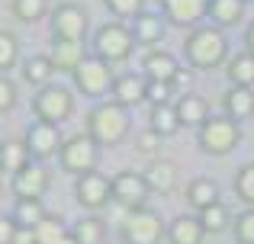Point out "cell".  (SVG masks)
I'll use <instances>...</instances> for the list:
<instances>
[{"label": "cell", "mask_w": 254, "mask_h": 244, "mask_svg": "<svg viewBox=\"0 0 254 244\" xmlns=\"http://www.w3.org/2000/svg\"><path fill=\"white\" fill-rule=\"evenodd\" d=\"M62 244H77V238H74V235H68V238H64Z\"/></svg>", "instance_id": "obj_44"}, {"label": "cell", "mask_w": 254, "mask_h": 244, "mask_svg": "<svg viewBox=\"0 0 254 244\" xmlns=\"http://www.w3.org/2000/svg\"><path fill=\"white\" fill-rule=\"evenodd\" d=\"M103 3L113 16H123V19H135L145 13V0H103Z\"/></svg>", "instance_id": "obj_37"}, {"label": "cell", "mask_w": 254, "mask_h": 244, "mask_svg": "<svg viewBox=\"0 0 254 244\" xmlns=\"http://www.w3.org/2000/svg\"><path fill=\"white\" fill-rule=\"evenodd\" d=\"M232 235H235L238 244H254V209H245V212L235 215V222H232Z\"/></svg>", "instance_id": "obj_36"}, {"label": "cell", "mask_w": 254, "mask_h": 244, "mask_svg": "<svg viewBox=\"0 0 254 244\" xmlns=\"http://www.w3.org/2000/svg\"><path fill=\"white\" fill-rule=\"evenodd\" d=\"M196 215H199V225H203L206 235H219L235 222V215H232V209L225 206V202H216V206L203 209V212H196Z\"/></svg>", "instance_id": "obj_27"}, {"label": "cell", "mask_w": 254, "mask_h": 244, "mask_svg": "<svg viewBox=\"0 0 254 244\" xmlns=\"http://www.w3.org/2000/svg\"><path fill=\"white\" fill-rule=\"evenodd\" d=\"M97 157H100V145L93 142L87 132H81V135L64 138L58 164H62V170H68V174L84 177V174H90V170H97Z\"/></svg>", "instance_id": "obj_7"}, {"label": "cell", "mask_w": 254, "mask_h": 244, "mask_svg": "<svg viewBox=\"0 0 254 244\" xmlns=\"http://www.w3.org/2000/svg\"><path fill=\"white\" fill-rule=\"evenodd\" d=\"M110 97L119 103V106H126V109L138 106V103L148 97V77H145L142 71H126V74H116Z\"/></svg>", "instance_id": "obj_14"}, {"label": "cell", "mask_w": 254, "mask_h": 244, "mask_svg": "<svg viewBox=\"0 0 254 244\" xmlns=\"http://www.w3.org/2000/svg\"><path fill=\"white\" fill-rule=\"evenodd\" d=\"M71 235L77 238V244H103V222L97 219V215H84V219L74 222V228H71Z\"/></svg>", "instance_id": "obj_32"}, {"label": "cell", "mask_w": 254, "mask_h": 244, "mask_svg": "<svg viewBox=\"0 0 254 244\" xmlns=\"http://www.w3.org/2000/svg\"><path fill=\"white\" fill-rule=\"evenodd\" d=\"M45 215L49 212H45L42 199H16L13 202V219H16L19 228H36Z\"/></svg>", "instance_id": "obj_30"}, {"label": "cell", "mask_w": 254, "mask_h": 244, "mask_svg": "<svg viewBox=\"0 0 254 244\" xmlns=\"http://www.w3.org/2000/svg\"><path fill=\"white\" fill-rule=\"evenodd\" d=\"M90 55L103 58L106 64H116V61H126L135 49V36H132L129 26L123 23H103L90 39Z\"/></svg>", "instance_id": "obj_4"}, {"label": "cell", "mask_w": 254, "mask_h": 244, "mask_svg": "<svg viewBox=\"0 0 254 244\" xmlns=\"http://www.w3.org/2000/svg\"><path fill=\"white\" fill-rule=\"evenodd\" d=\"M238 142H242V125H238L232 116H209L203 125L196 129V145L199 151H206V154L212 157H225L232 154V151L238 148Z\"/></svg>", "instance_id": "obj_3"}, {"label": "cell", "mask_w": 254, "mask_h": 244, "mask_svg": "<svg viewBox=\"0 0 254 244\" xmlns=\"http://www.w3.org/2000/svg\"><path fill=\"white\" fill-rule=\"evenodd\" d=\"M49 29H52V39H68V42H84L87 32H90V16L81 3H64L52 6L49 13Z\"/></svg>", "instance_id": "obj_5"}, {"label": "cell", "mask_w": 254, "mask_h": 244, "mask_svg": "<svg viewBox=\"0 0 254 244\" xmlns=\"http://www.w3.org/2000/svg\"><path fill=\"white\" fill-rule=\"evenodd\" d=\"M74 196H77V202H81L84 209L100 212L103 206H110V202H113V177L100 174V170H90V174L77 177Z\"/></svg>", "instance_id": "obj_11"}, {"label": "cell", "mask_w": 254, "mask_h": 244, "mask_svg": "<svg viewBox=\"0 0 254 244\" xmlns=\"http://www.w3.org/2000/svg\"><path fill=\"white\" fill-rule=\"evenodd\" d=\"M23 138H26V145H29V151H32L36 161H45V157H52V154H62V145H64L62 129H58L55 122H42V119L32 122Z\"/></svg>", "instance_id": "obj_12"}, {"label": "cell", "mask_w": 254, "mask_h": 244, "mask_svg": "<svg viewBox=\"0 0 254 244\" xmlns=\"http://www.w3.org/2000/svg\"><path fill=\"white\" fill-rule=\"evenodd\" d=\"M245 3H254V0H245Z\"/></svg>", "instance_id": "obj_45"}, {"label": "cell", "mask_w": 254, "mask_h": 244, "mask_svg": "<svg viewBox=\"0 0 254 244\" xmlns=\"http://www.w3.org/2000/svg\"><path fill=\"white\" fill-rule=\"evenodd\" d=\"M132 36H135V45H145V49H158V42L164 39V29H168V19L161 16V13H151L145 10L142 16L132 19Z\"/></svg>", "instance_id": "obj_16"}, {"label": "cell", "mask_w": 254, "mask_h": 244, "mask_svg": "<svg viewBox=\"0 0 254 244\" xmlns=\"http://www.w3.org/2000/svg\"><path fill=\"white\" fill-rule=\"evenodd\" d=\"M32 161H36V157H32L26 138H3V142H0V170H3V174L16 177L19 170Z\"/></svg>", "instance_id": "obj_18"}, {"label": "cell", "mask_w": 254, "mask_h": 244, "mask_svg": "<svg viewBox=\"0 0 254 244\" xmlns=\"http://www.w3.org/2000/svg\"><path fill=\"white\" fill-rule=\"evenodd\" d=\"M209 10V0H161V16L177 29H196Z\"/></svg>", "instance_id": "obj_13"}, {"label": "cell", "mask_w": 254, "mask_h": 244, "mask_svg": "<svg viewBox=\"0 0 254 244\" xmlns=\"http://www.w3.org/2000/svg\"><path fill=\"white\" fill-rule=\"evenodd\" d=\"M225 74H229L232 87H251L254 90V55L251 51L232 55L229 64H225Z\"/></svg>", "instance_id": "obj_25"}, {"label": "cell", "mask_w": 254, "mask_h": 244, "mask_svg": "<svg viewBox=\"0 0 254 244\" xmlns=\"http://www.w3.org/2000/svg\"><path fill=\"white\" fill-rule=\"evenodd\" d=\"M148 129L155 132V135H174V132L180 129V119H177V109H174V103L168 106H151V116H148Z\"/></svg>", "instance_id": "obj_31"}, {"label": "cell", "mask_w": 254, "mask_h": 244, "mask_svg": "<svg viewBox=\"0 0 254 244\" xmlns=\"http://www.w3.org/2000/svg\"><path fill=\"white\" fill-rule=\"evenodd\" d=\"M171 94H174V84L148 81V97H145V100H148L151 106H168V103H171Z\"/></svg>", "instance_id": "obj_38"}, {"label": "cell", "mask_w": 254, "mask_h": 244, "mask_svg": "<svg viewBox=\"0 0 254 244\" xmlns=\"http://www.w3.org/2000/svg\"><path fill=\"white\" fill-rule=\"evenodd\" d=\"M225 116H232L235 122L251 119L254 116V90L251 87H229V94L222 97Z\"/></svg>", "instance_id": "obj_23"}, {"label": "cell", "mask_w": 254, "mask_h": 244, "mask_svg": "<svg viewBox=\"0 0 254 244\" xmlns=\"http://www.w3.org/2000/svg\"><path fill=\"white\" fill-rule=\"evenodd\" d=\"M142 74L148 81H164V84H174V77L180 74V61L164 49H151L148 55L142 58Z\"/></svg>", "instance_id": "obj_17"}, {"label": "cell", "mask_w": 254, "mask_h": 244, "mask_svg": "<svg viewBox=\"0 0 254 244\" xmlns=\"http://www.w3.org/2000/svg\"><path fill=\"white\" fill-rule=\"evenodd\" d=\"M148 196H151V187L145 180V174H138V170H119L113 177V199L119 206H126L129 212L145 209L148 206Z\"/></svg>", "instance_id": "obj_10"}, {"label": "cell", "mask_w": 254, "mask_h": 244, "mask_svg": "<svg viewBox=\"0 0 254 244\" xmlns=\"http://www.w3.org/2000/svg\"><path fill=\"white\" fill-rule=\"evenodd\" d=\"M132 116L126 106H119L116 100L97 103V106L87 113V135L100 145V148H110V145H119L126 135H129Z\"/></svg>", "instance_id": "obj_1"}, {"label": "cell", "mask_w": 254, "mask_h": 244, "mask_svg": "<svg viewBox=\"0 0 254 244\" xmlns=\"http://www.w3.org/2000/svg\"><path fill=\"white\" fill-rule=\"evenodd\" d=\"M55 71H71L74 74L77 64L87 58V45L84 42H68V39H52V51H49Z\"/></svg>", "instance_id": "obj_19"}, {"label": "cell", "mask_w": 254, "mask_h": 244, "mask_svg": "<svg viewBox=\"0 0 254 244\" xmlns=\"http://www.w3.org/2000/svg\"><path fill=\"white\" fill-rule=\"evenodd\" d=\"M168 235V225L164 219L155 212V209H135L123 219V228H119V238L126 244H158Z\"/></svg>", "instance_id": "obj_6"}, {"label": "cell", "mask_w": 254, "mask_h": 244, "mask_svg": "<svg viewBox=\"0 0 254 244\" xmlns=\"http://www.w3.org/2000/svg\"><path fill=\"white\" fill-rule=\"evenodd\" d=\"M145 180H148L151 193H168L174 187V180H177V170H174V164H168V161H151L148 167H145Z\"/></svg>", "instance_id": "obj_29"}, {"label": "cell", "mask_w": 254, "mask_h": 244, "mask_svg": "<svg viewBox=\"0 0 254 244\" xmlns=\"http://www.w3.org/2000/svg\"><path fill=\"white\" fill-rule=\"evenodd\" d=\"M49 183H52V177H49V170H45V164L32 161L13 177V193H16V199H42Z\"/></svg>", "instance_id": "obj_15"}, {"label": "cell", "mask_w": 254, "mask_h": 244, "mask_svg": "<svg viewBox=\"0 0 254 244\" xmlns=\"http://www.w3.org/2000/svg\"><path fill=\"white\" fill-rule=\"evenodd\" d=\"M68 235H71L68 222H64L62 215H55V212H49V215H45V219L36 225V238H39V244H62Z\"/></svg>", "instance_id": "obj_28"}, {"label": "cell", "mask_w": 254, "mask_h": 244, "mask_svg": "<svg viewBox=\"0 0 254 244\" xmlns=\"http://www.w3.org/2000/svg\"><path fill=\"white\" fill-rule=\"evenodd\" d=\"M16 97H19L16 94V84H13L6 74H0V116L10 113V109L16 106Z\"/></svg>", "instance_id": "obj_39"}, {"label": "cell", "mask_w": 254, "mask_h": 244, "mask_svg": "<svg viewBox=\"0 0 254 244\" xmlns=\"http://www.w3.org/2000/svg\"><path fill=\"white\" fill-rule=\"evenodd\" d=\"M13 244H39L36 228H16V238H13Z\"/></svg>", "instance_id": "obj_42"}, {"label": "cell", "mask_w": 254, "mask_h": 244, "mask_svg": "<svg viewBox=\"0 0 254 244\" xmlns=\"http://www.w3.org/2000/svg\"><path fill=\"white\" fill-rule=\"evenodd\" d=\"M219 196H222V190H219V183L209 180V177H196V180H190V187H187V202H190V209H196V212L222 202Z\"/></svg>", "instance_id": "obj_22"}, {"label": "cell", "mask_w": 254, "mask_h": 244, "mask_svg": "<svg viewBox=\"0 0 254 244\" xmlns=\"http://www.w3.org/2000/svg\"><path fill=\"white\" fill-rule=\"evenodd\" d=\"M16 58H19L16 36H13V32H6V29H0V74H6V71L16 64Z\"/></svg>", "instance_id": "obj_35"}, {"label": "cell", "mask_w": 254, "mask_h": 244, "mask_svg": "<svg viewBox=\"0 0 254 244\" xmlns=\"http://www.w3.org/2000/svg\"><path fill=\"white\" fill-rule=\"evenodd\" d=\"M184 55L196 71L219 68L229 58V39L216 26H196V29H190V36L184 42Z\"/></svg>", "instance_id": "obj_2"}, {"label": "cell", "mask_w": 254, "mask_h": 244, "mask_svg": "<svg viewBox=\"0 0 254 244\" xmlns=\"http://www.w3.org/2000/svg\"><path fill=\"white\" fill-rule=\"evenodd\" d=\"M245 51H251V55H254V23L245 29Z\"/></svg>", "instance_id": "obj_43"}, {"label": "cell", "mask_w": 254, "mask_h": 244, "mask_svg": "<svg viewBox=\"0 0 254 244\" xmlns=\"http://www.w3.org/2000/svg\"><path fill=\"white\" fill-rule=\"evenodd\" d=\"M245 0H209V10H206V16L212 19V26L216 29H232V26H238L242 23V16H245Z\"/></svg>", "instance_id": "obj_21"}, {"label": "cell", "mask_w": 254, "mask_h": 244, "mask_svg": "<svg viewBox=\"0 0 254 244\" xmlns=\"http://www.w3.org/2000/svg\"><path fill=\"white\" fill-rule=\"evenodd\" d=\"M71 109H74V97H71V90L62 87V84H49V87H42L32 97V113L42 122L62 125L71 116Z\"/></svg>", "instance_id": "obj_8"}, {"label": "cell", "mask_w": 254, "mask_h": 244, "mask_svg": "<svg viewBox=\"0 0 254 244\" xmlns=\"http://www.w3.org/2000/svg\"><path fill=\"white\" fill-rule=\"evenodd\" d=\"M158 138L161 135H155V132H145V135H138V154H148V157H155L158 154Z\"/></svg>", "instance_id": "obj_41"}, {"label": "cell", "mask_w": 254, "mask_h": 244, "mask_svg": "<svg viewBox=\"0 0 254 244\" xmlns=\"http://www.w3.org/2000/svg\"><path fill=\"white\" fill-rule=\"evenodd\" d=\"M16 219L6 212H0V244H13V238H16Z\"/></svg>", "instance_id": "obj_40"}, {"label": "cell", "mask_w": 254, "mask_h": 244, "mask_svg": "<svg viewBox=\"0 0 254 244\" xmlns=\"http://www.w3.org/2000/svg\"><path fill=\"white\" fill-rule=\"evenodd\" d=\"M13 13L23 23H39L49 13V0H13Z\"/></svg>", "instance_id": "obj_33"}, {"label": "cell", "mask_w": 254, "mask_h": 244, "mask_svg": "<svg viewBox=\"0 0 254 244\" xmlns=\"http://www.w3.org/2000/svg\"><path fill=\"white\" fill-rule=\"evenodd\" d=\"M203 225H199V215H177L168 225V238L171 244H203Z\"/></svg>", "instance_id": "obj_24"}, {"label": "cell", "mask_w": 254, "mask_h": 244, "mask_svg": "<svg viewBox=\"0 0 254 244\" xmlns=\"http://www.w3.org/2000/svg\"><path fill=\"white\" fill-rule=\"evenodd\" d=\"M52 74H55V64H52L49 55H29L23 61V77L32 84V87H39V90L49 87Z\"/></svg>", "instance_id": "obj_26"}, {"label": "cell", "mask_w": 254, "mask_h": 244, "mask_svg": "<svg viewBox=\"0 0 254 244\" xmlns=\"http://www.w3.org/2000/svg\"><path fill=\"white\" fill-rule=\"evenodd\" d=\"M174 109H177V119L180 125H190V129H199L206 119H209V103H206V97L199 94H184L177 103H174Z\"/></svg>", "instance_id": "obj_20"}, {"label": "cell", "mask_w": 254, "mask_h": 244, "mask_svg": "<svg viewBox=\"0 0 254 244\" xmlns=\"http://www.w3.org/2000/svg\"><path fill=\"white\" fill-rule=\"evenodd\" d=\"M74 87L81 90L84 97H103L113 90V81H116V74H113V68L103 61V58L97 55H87L81 64H77L74 74Z\"/></svg>", "instance_id": "obj_9"}, {"label": "cell", "mask_w": 254, "mask_h": 244, "mask_svg": "<svg viewBox=\"0 0 254 244\" xmlns=\"http://www.w3.org/2000/svg\"><path fill=\"white\" fill-rule=\"evenodd\" d=\"M235 193L248 209H254V164H245L235 174Z\"/></svg>", "instance_id": "obj_34"}]
</instances>
